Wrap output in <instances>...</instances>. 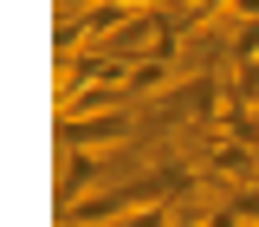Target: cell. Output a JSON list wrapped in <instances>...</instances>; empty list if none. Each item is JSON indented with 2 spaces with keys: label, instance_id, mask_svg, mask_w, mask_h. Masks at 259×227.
<instances>
[{
  "label": "cell",
  "instance_id": "cell-1",
  "mask_svg": "<svg viewBox=\"0 0 259 227\" xmlns=\"http://www.w3.org/2000/svg\"><path fill=\"white\" fill-rule=\"evenodd\" d=\"M221 78H214V71H201V78H182V85H168V91H156V110H149V130H182V124H207V117H214V110H221Z\"/></svg>",
  "mask_w": 259,
  "mask_h": 227
},
{
  "label": "cell",
  "instance_id": "cell-2",
  "mask_svg": "<svg viewBox=\"0 0 259 227\" xmlns=\"http://www.w3.org/2000/svg\"><path fill=\"white\" fill-rule=\"evenodd\" d=\"M130 136H136L130 104H117V110H78V117H59V143H65V149H123Z\"/></svg>",
  "mask_w": 259,
  "mask_h": 227
},
{
  "label": "cell",
  "instance_id": "cell-3",
  "mask_svg": "<svg viewBox=\"0 0 259 227\" xmlns=\"http://www.w3.org/2000/svg\"><path fill=\"white\" fill-rule=\"evenodd\" d=\"M104 149H65L59 143V214L65 208H78L84 195H97V175H104Z\"/></svg>",
  "mask_w": 259,
  "mask_h": 227
},
{
  "label": "cell",
  "instance_id": "cell-4",
  "mask_svg": "<svg viewBox=\"0 0 259 227\" xmlns=\"http://www.w3.org/2000/svg\"><path fill=\"white\" fill-rule=\"evenodd\" d=\"M130 13H136V7H123V0H91V7H84V13H71V20H78V32H84L91 46H104Z\"/></svg>",
  "mask_w": 259,
  "mask_h": 227
},
{
  "label": "cell",
  "instance_id": "cell-5",
  "mask_svg": "<svg viewBox=\"0 0 259 227\" xmlns=\"http://www.w3.org/2000/svg\"><path fill=\"white\" fill-rule=\"evenodd\" d=\"M168 78H175V59H143V65H130V97L168 91Z\"/></svg>",
  "mask_w": 259,
  "mask_h": 227
},
{
  "label": "cell",
  "instance_id": "cell-6",
  "mask_svg": "<svg viewBox=\"0 0 259 227\" xmlns=\"http://www.w3.org/2000/svg\"><path fill=\"white\" fill-rule=\"evenodd\" d=\"M227 91L246 97V104L259 110V52H253V59H233V85H227Z\"/></svg>",
  "mask_w": 259,
  "mask_h": 227
},
{
  "label": "cell",
  "instance_id": "cell-7",
  "mask_svg": "<svg viewBox=\"0 0 259 227\" xmlns=\"http://www.w3.org/2000/svg\"><path fill=\"white\" fill-rule=\"evenodd\" d=\"M117 227H175V208H168V201H149V208L136 201V208H130Z\"/></svg>",
  "mask_w": 259,
  "mask_h": 227
},
{
  "label": "cell",
  "instance_id": "cell-8",
  "mask_svg": "<svg viewBox=\"0 0 259 227\" xmlns=\"http://www.w3.org/2000/svg\"><path fill=\"white\" fill-rule=\"evenodd\" d=\"M246 227H259V221H246Z\"/></svg>",
  "mask_w": 259,
  "mask_h": 227
}]
</instances>
